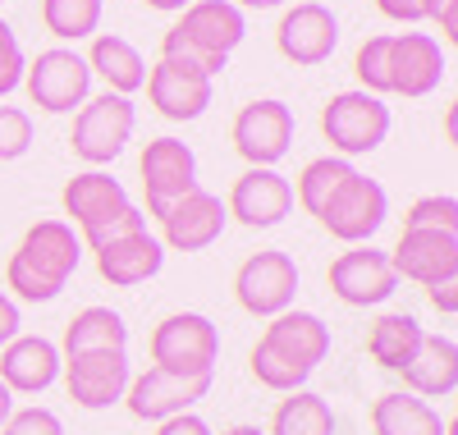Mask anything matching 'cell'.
<instances>
[{"mask_svg": "<svg viewBox=\"0 0 458 435\" xmlns=\"http://www.w3.org/2000/svg\"><path fill=\"white\" fill-rule=\"evenodd\" d=\"M83 261V239L69 220H37L5 266V285L23 303H55Z\"/></svg>", "mask_w": 458, "mask_h": 435, "instance_id": "obj_1", "label": "cell"}, {"mask_svg": "<svg viewBox=\"0 0 458 435\" xmlns=\"http://www.w3.org/2000/svg\"><path fill=\"white\" fill-rule=\"evenodd\" d=\"M138 129V110L129 97L120 92H101V97H88L79 106V115H73V133H69V147L79 161H88L92 170L110 166L114 156H120L129 147Z\"/></svg>", "mask_w": 458, "mask_h": 435, "instance_id": "obj_2", "label": "cell"}, {"mask_svg": "<svg viewBox=\"0 0 458 435\" xmlns=\"http://www.w3.org/2000/svg\"><path fill=\"white\" fill-rule=\"evenodd\" d=\"M220 330L202 311H174L151 330V362L174 376H216Z\"/></svg>", "mask_w": 458, "mask_h": 435, "instance_id": "obj_3", "label": "cell"}, {"mask_svg": "<svg viewBox=\"0 0 458 435\" xmlns=\"http://www.w3.org/2000/svg\"><path fill=\"white\" fill-rule=\"evenodd\" d=\"M321 133L344 161H349V156H371L390 138V106L371 92H362V88L335 92L321 110Z\"/></svg>", "mask_w": 458, "mask_h": 435, "instance_id": "obj_4", "label": "cell"}, {"mask_svg": "<svg viewBox=\"0 0 458 435\" xmlns=\"http://www.w3.org/2000/svg\"><path fill=\"white\" fill-rule=\"evenodd\" d=\"M23 88L32 97L37 110H47V115H69V110H79L92 92V69L79 51H69V47H51L42 51L28 69H23Z\"/></svg>", "mask_w": 458, "mask_h": 435, "instance_id": "obj_5", "label": "cell"}, {"mask_svg": "<svg viewBox=\"0 0 458 435\" xmlns=\"http://www.w3.org/2000/svg\"><path fill=\"white\" fill-rule=\"evenodd\" d=\"M386 216H390V192L380 188L376 179H367V175H349L344 179V188L326 202V211L317 216L326 229H330V239H339V243H371L376 239V229L386 225Z\"/></svg>", "mask_w": 458, "mask_h": 435, "instance_id": "obj_6", "label": "cell"}, {"mask_svg": "<svg viewBox=\"0 0 458 435\" xmlns=\"http://www.w3.org/2000/svg\"><path fill=\"white\" fill-rule=\"evenodd\" d=\"M229 138H234V151L243 156L248 166H266L276 170L289 147H293V110L276 97H261V101H248L239 115H234V129H229Z\"/></svg>", "mask_w": 458, "mask_h": 435, "instance_id": "obj_7", "label": "cell"}, {"mask_svg": "<svg viewBox=\"0 0 458 435\" xmlns=\"http://www.w3.org/2000/svg\"><path fill=\"white\" fill-rule=\"evenodd\" d=\"M326 285L344 307H380L399 289V275L390 266V252H380L371 243H353L349 252H339L330 261Z\"/></svg>", "mask_w": 458, "mask_h": 435, "instance_id": "obj_8", "label": "cell"}, {"mask_svg": "<svg viewBox=\"0 0 458 435\" xmlns=\"http://www.w3.org/2000/svg\"><path fill=\"white\" fill-rule=\"evenodd\" d=\"M138 170H142V188H147V216H157V220L179 202L183 192L198 188V156L179 138L147 142Z\"/></svg>", "mask_w": 458, "mask_h": 435, "instance_id": "obj_9", "label": "cell"}, {"mask_svg": "<svg viewBox=\"0 0 458 435\" xmlns=\"http://www.w3.org/2000/svg\"><path fill=\"white\" fill-rule=\"evenodd\" d=\"M211 394V376H174V371H161V367H147L142 376L129 380L124 389V404L138 422H165V417H179V413H193V404H202Z\"/></svg>", "mask_w": 458, "mask_h": 435, "instance_id": "obj_10", "label": "cell"}, {"mask_svg": "<svg viewBox=\"0 0 458 435\" xmlns=\"http://www.w3.org/2000/svg\"><path fill=\"white\" fill-rule=\"evenodd\" d=\"M298 266L289 252H252L234 275V298L252 316H280L293 307Z\"/></svg>", "mask_w": 458, "mask_h": 435, "instance_id": "obj_11", "label": "cell"}, {"mask_svg": "<svg viewBox=\"0 0 458 435\" xmlns=\"http://www.w3.org/2000/svg\"><path fill=\"white\" fill-rule=\"evenodd\" d=\"M60 371H64L69 399L79 408H88V413L124 404V389L133 380L129 353H79V358H64Z\"/></svg>", "mask_w": 458, "mask_h": 435, "instance_id": "obj_12", "label": "cell"}, {"mask_svg": "<svg viewBox=\"0 0 458 435\" xmlns=\"http://www.w3.org/2000/svg\"><path fill=\"white\" fill-rule=\"evenodd\" d=\"M276 47L298 69L326 64L339 47V19L330 14V5H321V0H298L293 10H284V19L276 28Z\"/></svg>", "mask_w": 458, "mask_h": 435, "instance_id": "obj_13", "label": "cell"}, {"mask_svg": "<svg viewBox=\"0 0 458 435\" xmlns=\"http://www.w3.org/2000/svg\"><path fill=\"white\" fill-rule=\"evenodd\" d=\"M211 83L216 78H207L202 69L193 64H179V60H157L147 69V97L151 106H157L165 120L174 124H188V120H202L207 106H211Z\"/></svg>", "mask_w": 458, "mask_h": 435, "instance_id": "obj_14", "label": "cell"}, {"mask_svg": "<svg viewBox=\"0 0 458 435\" xmlns=\"http://www.w3.org/2000/svg\"><path fill=\"white\" fill-rule=\"evenodd\" d=\"M225 225H229V211L220 197L207 188H193L161 216V243L174 252H207L225 234Z\"/></svg>", "mask_w": 458, "mask_h": 435, "instance_id": "obj_15", "label": "cell"}, {"mask_svg": "<svg viewBox=\"0 0 458 435\" xmlns=\"http://www.w3.org/2000/svg\"><path fill=\"white\" fill-rule=\"evenodd\" d=\"M225 211L248 229H271L293 211V183L276 170H266V166H248L234 179V188H229Z\"/></svg>", "mask_w": 458, "mask_h": 435, "instance_id": "obj_16", "label": "cell"}, {"mask_svg": "<svg viewBox=\"0 0 458 435\" xmlns=\"http://www.w3.org/2000/svg\"><path fill=\"white\" fill-rule=\"evenodd\" d=\"M170 32L211 60H229V51L248 37V19L234 0H193L188 10H179V23Z\"/></svg>", "mask_w": 458, "mask_h": 435, "instance_id": "obj_17", "label": "cell"}, {"mask_svg": "<svg viewBox=\"0 0 458 435\" xmlns=\"http://www.w3.org/2000/svg\"><path fill=\"white\" fill-rule=\"evenodd\" d=\"M449 73V60L440 51V42L431 32H394V47H390V92L417 101V97H431Z\"/></svg>", "mask_w": 458, "mask_h": 435, "instance_id": "obj_18", "label": "cell"}, {"mask_svg": "<svg viewBox=\"0 0 458 435\" xmlns=\"http://www.w3.org/2000/svg\"><path fill=\"white\" fill-rule=\"evenodd\" d=\"M390 266L399 280H412V285H436V280H449L458 275V234H445V229H403L399 243L390 252Z\"/></svg>", "mask_w": 458, "mask_h": 435, "instance_id": "obj_19", "label": "cell"}, {"mask_svg": "<svg viewBox=\"0 0 458 435\" xmlns=\"http://www.w3.org/2000/svg\"><path fill=\"white\" fill-rule=\"evenodd\" d=\"M60 348L47 335H19L0 348V380L10 394H42L60 380Z\"/></svg>", "mask_w": 458, "mask_h": 435, "instance_id": "obj_20", "label": "cell"}, {"mask_svg": "<svg viewBox=\"0 0 458 435\" xmlns=\"http://www.w3.org/2000/svg\"><path fill=\"white\" fill-rule=\"evenodd\" d=\"M92 257H97V270H101L106 285H114V289H138V285L151 280V275H161V266H165V243H161L151 229H138V234H129V239H114V243L97 248Z\"/></svg>", "mask_w": 458, "mask_h": 435, "instance_id": "obj_21", "label": "cell"}, {"mask_svg": "<svg viewBox=\"0 0 458 435\" xmlns=\"http://www.w3.org/2000/svg\"><path fill=\"white\" fill-rule=\"evenodd\" d=\"M60 202H64V216H73L79 234H83V229H97V225H106V220H114L120 211L133 207L129 192H124V183L114 179V175H106V170L73 175V179L64 183V192H60Z\"/></svg>", "mask_w": 458, "mask_h": 435, "instance_id": "obj_22", "label": "cell"}, {"mask_svg": "<svg viewBox=\"0 0 458 435\" xmlns=\"http://www.w3.org/2000/svg\"><path fill=\"white\" fill-rule=\"evenodd\" d=\"M261 344H271L276 353H284L289 362H298L302 371H317L326 358H330V326L321 321L317 311H280L271 316Z\"/></svg>", "mask_w": 458, "mask_h": 435, "instance_id": "obj_23", "label": "cell"}, {"mask_svg": "<svg viewBox=\"0 0 458 435\" xmlns=\"http://www.w3.org/2000/svg\"><path fill=\"white\" fill-rule=\"evenodd\" d=\"M408 394L417 399H449L458 389V344L449 335H427L422 348H417V358L399 371Z\"/></svg>", "mask_w": 458, "mask_h": 435, "instance_id": "obj_24", "label": "cell"}, {"mask_svg": "<svg viewBox=\"0 0 458 435\" xmlns=\"http://www.w3.org/2000/svg\"><path fill=\"white\" fill-rule=\"evenodd\" d=\"M371 431L376 435H449V422L408 389H390L371 404Z\"/></svg>", "mask_w": 458, "mask_h": 435, "instance_id": "obj_25", "label": "cell"}, {"mask_svg": "<svg viewBox=\"0 0 458 435\" xmlns=\"http://www.w3.org/2000/svg\"><path fill=\"white\" fill-rule=\"evenodd\" d=\"M88 69L106 78V92H120L133 97L147 83V60L133 42H124L120 32H101L92 37V51H88Z\"/></svg>", "mask_w": 458, "mask_h": 435, "instance_id": "obj_26", "label": "cell"}, {"mask_svg": "<svg viewBox=\"0 0 458 435\" xmlns=\"http://www.w3.org/2000/svg\"><path fill=\"white\" fill-rule=\"evenodd\" d=\"M79 353H129L124 316L110 307H83L64 326V344H60V358H79Z\"/></svg>", "mask_w": 458, "mask_h": 435, "instance_id": "obj_27", "label": "cell"}, {"mask_svg": "<svg viewBox=\"0 0 458 435\" xmlns=\"http://www.w3.org/2000/svg\"><path fill=\"white\" fill-rule=\"evenodd\" d=\"M422 339H427V330H422V321H417V316H408V311H386V316H376V321H371L367 353H371L376 367L403 371V367L417 358Z\"/></svg>", "mask_w": 458, "mask_h": 435, "instance_id": "obj_28", "label": "cell"}, {"mask_svg": "<svg viewBox=\"0 0 458 435\" xmlns=\"http://www.w3.org/2000/svg\"><path fill=\"white\" fill-rule=\"evenodd\" d=\"M266 435H335V413H330V404L321 399V394L293 389L289 399H280Z\"/></svg>", "mask_w": 458, "mask_h": 435, "instance_id": "obj_29", "label": "cell"}, {"mask_svg": "<svg viewBox=\"0 0 458 435\" xmlns=\"http://www.w3.org/2000/svg\"><path fill=\"white\" fill-rule=\"evenodd\" d=\"M349 175H353V161H344V156H317L312 166H302L293 202L308 211V216H321L326 202L344 188V179H349Z\"/></svg>", "mask_w": 458, "mask_h": 435, "instance_id": "obj_30", "label": "cell"}, {"mask_svg": "<svg viewBox=\"0 0 458 435\" xmlns=\"http://www.w3.org/2000/svg\"><path fill=\"white\" fill-rule=\"evenodd\" d=\"M42 23L60 42H83L101 28V0H42Z\"/></svg>", "mask_w": 458, "mask_h": 435, "instance_id": "obj_31", "label": "cell"}, {"mask_svg": "<svg viewBox=\"0 0 458 435\" xmlns=\"http://www.w3.org/2000/svg\"><path fill=\"white\" fill-rule=\"evenodd\" d=\"M252 376L266 385V389H276V394H293L312 380V371H302L298 362H289L284 353H276L271 344H252Z\"/></svg>", "mask_w": 458, "mask_h": 435, "instance_id": "obj_32", "label": "cell"}, {"mask_svg": "<svg viewBox=\"0 0 458 435\" xmlns=\"http://www.w3.org/2000/svg\"><path fill=\"white\" fill-rule=\"evenodd\" d=\"M390 47H394V37H367V42L358 47V60H353V73H358V83L362 92L371 97H386L390 92Z\"/></svg>", "mask_w": 458, "mask_h": 435, "instance_id": "obj_33", "label": "cell"}, {"mask_svg": "<svg viewBox=\"0 0 458 435\" xmlns=\"http://www.w3.org/2000/svg\"><path fill=\"white\" fill-rule=\"evenodd\" d=\"M403 229H445L458 234V202L449 192H431V197H417L403 216Z\"/></svg>", "mask_w": 458, "mask_h": 435, "instance_id": "obj_34", "label": "cell"}, {"mask_svg": "<svg viewBox=\"0 0 458 435\" xmlns=\"http://www.w3.org/2000/svg\"><path fill=\"white\" fill-rule=\"evenodd\" d=\"M32 147V120L19 106H0V161H19Z\"/></svg>", "mask_w": 458, "mask_h": 435, "instance_id": "obj_35", "label": "cell"}, {"mask_svg": "<svg viewBox=\"0 0 458 435\" xmlns=\"http://www.w3.org/2000/svg\"><path fill=\"white\" fill-rule=\"evenodd\" d=\"M23 69H28V55L19 47V32L0 19V97H10L23 88Z\"/></svg>", "mask_w": 458, "mask_h": 435, "instance_id": "obj_36", "label": "cell"}, {"mask_svg": "<svg viewBox=\"0 0 458 435\" xmlns=\"http://www.w3.org/2000/svg\"><path fill=\"white\" fill-rule=\"evenodd\" d=\"M138 229H147V216H142L138 207H129V211H120L114 220H106V225H97V229H83L79 239H83L88 252H97V248H106V243H114V239H129V234H138Z\"/></svg>", "mask_w": 458, "mask_h": 435, "instance_id": "obj_37", "label": "cell"}, {"mask_svg": "<svg viewBox=\"0 0 458 435\" xmlns=\"http://www.w3.org/2000/svg\"><path fill=\"white\" fill-rule=\"evenodd\" d=\"M0 435H64V422L51 408H19L0 426Z\"/></svg>", "mask_w": 458, "mask_h": 435, "instance_id": "obj_38", "label": "cell"}, {"mask_svg": "<svg viewBox=\"0 0 458 435\" xmlns=\"http://www.w3.org/2000/svg\"><path fill=\"white\" fill-rule=\"evenodd\" d=\"M422 19H436L440 32L454 42L458 37V0H422Z\"/></svg>", "mask_w": 458, "mask_h": 435, "instance_id": "obj_39", "label": "cell"}, {"mask_svg": "<svg viewBox=\"0 0 458 435\" xmlns=\"http://www.w3.org/2000/svg\"><path fill=\"white\" fill-rule=\"evenodd\" d=\"M19 335H23V311L5 289H0V348H5L10 339H19Z\"/></svg>", "mask_w": 458, "mask_h": 435, "instance_id": "obj_40", "label": "cell"}, {"mask_svg": "<svg viewBox=\"0 0 458 435\" xmlns=\"http://www.w3.org/2000/svg\"><path fill=\"white\" fill-rule=\"evenodd\" d=\"M157 435H216L198 413H179V417H165V422H157Z\"/></svg>", "mask_w": 458, "mask_h": 435, "instance_id": "obj_41", "label": "cell"}, {"mask_svg": "<svg viewBox=\"0 0 458 435\" xmlns=\"http://www.w3.org/2000/svg\"><path fill=\"white\" fill-rule=\"evenodd\" d=\"M427 298H431V307H436V311H445V316H458V275H449V280H436V285H427Z\"/></svg>", "mask_w": 458, "mask_h": 435, "instance_id": "obj_42", "label": "cell"}, {"mask_svg": "<svg viewBox=\"0 0 458 435\" xmlns=\"http://www.w3.org/2000/svg\"><path fill=\"white\" fill-rule=\"evenodd\" d=\"M376 10L394 23H422V0H376Z\"/></svg>", "mask_w": 458, "mask_h": 435, "instance_id": "obj_43", "label": "cell"}, {"mask_svg": "<svg viewBox=\"0 0 458 435\" xmlns=\"http://www.w3.org/2000/svg\"><path fill=\"white\" fill-rule=\"evenodd\" d=\"M151 10H165V14H179V10H188L193 0H147Z\"/></svg>", "mask_w": 458, "mask_h": 435, "instance_id": "obj_44", "label": "cell"}, {"mask_svg": "<svg viewBox=\"0 0 458 435\" xmlns=\"http://www.w3.org/2000/svg\"><path fill=\"white\" fill-rule=\"evenodd\" d=\"M10 413H14V394L5 389V380H0V426L10 422Z\"/></svg>", "mask_w": 458, "mask_h": 435, "instance_id": "obj_45", "label": "cell"}, {"mask_svg": "<svg viewBox=\"0 0 458 435\" xmlns=\"http://www.w3.org/2000/svg\"><path fill=\"white\" fill-rule=\"evenodd\" d=\"M234 5H239V10H280L284 0H234Z\"/></svg>", "mask_w": 458, "mask_h": 435, "instance_id": "obj_46", "label": "cell"}, {"mask_svg": "<svg viewBox=\"0 0 458 435\" xmlns=\"http://www.w3.org/2000/svg\"><path fill=\"white\" fill-rule=\"evenodd\" d=\"M220 435H266L261 426H229V431H220Z\"/></svg>", "mask_w": 458, "mask_h": 435, "instance_id": "obj_47", "label": "cell"}, {"mask_svg": "<svg viewBox=\"0 0 458 435\" xmlns=\"http://www.w3.org/2000/svg\"><path fill=\"white\" fill-rule=\"evenodd\" d=\"M0 5H5V0H0Z\"/></svg>", "mask_w": 458, "mask_h": 435, "instance_id": "obj_48", "label": "cell"}]
</instances>
